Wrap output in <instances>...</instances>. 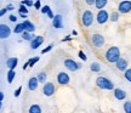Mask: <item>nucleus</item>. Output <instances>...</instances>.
Masks as SVG:
<instances>
[{"mask_svg": "<svg viewBox=\"0 0 131 113\" xmlns=\"http://www.w3.org/2000/svg\"><path fill=\"white\" fill-rule=\"evenodd\" d=\"M23 23H24V27H26V30H28V32H30V33H33V32L35 30V26H34L30 21L26 19Z\"/></svg>", "mask_w": 131, "mask_h": 113, "instance_id": "nucleus-17", "label": "nucleus"}, {"mask_svg": "<svg viewBox=\"0 0 131 113\" xmlns=\"http://www.w3.org/2000/svg\"><path fill=\"white\" fill-rule=\"evenodd\" d=\"M24 30H26V27H24V23L22 22V23H17V26L15 27L14 32L16 34H19V33H23Z\"/></svg>", "mask_w": 131, "mask_h": 113, "instance_id": "nucleus-18", "label": "nucleus"}, {"mask_svg": "<svg viewBox=\"0 0 131 113\" xmlns=\"http://www.w3.org/2000/svg\"><path fill=\"white\" fill-rule=\"evenodd\" d=\"M46 15H47V17H50V18H53V17H55V15H53V12H52L51 10H50V11H49Z\"/></svg>", "mask_w": 131, "mask_h": 113, "instance_id": "nucleus-38", "label": "nucleus"}, {"mask_svg": "<svg viewBox=\"0 0 131 113\" xmlns=\"http://www.w3.org/2000/svg\"><path fill=\"white\" fill-rule=\"evenodd\" d=\"M21 91H22V86H18V88H17V89L15 90V93H14L15 97H18L19 95H21Z\"/></svg>", "mask_w": 131, "mask_h": 113, "instance_id": "nucleus-31", "label": "nucleus"}, {"mask_svg": "<svg viewBox=\"0 0 131 113\" xmlns=\"http://www.w3.org/2000/svg\"><path fill=\"white\" fill-rule=\"evenodd\" d=\"M118 11L120 14L125 15V14H129L131 11V1L130 0H124V1H120L119 5H118Z\"/></svg>", "mask_w": 131, "mask_h": 113, "instance_id": "nucleus-5", "label": "nucleus"}, {"mask_svg": "<svg viewBox=\"0 0 131 113\" xmlns=\"http://www.w3.org/2000/svg\"><path fill=\"white\" fill-rule=\"evenodd\" d=\"M124 111L126 113H131V101H126L124 104Z\"/></svg>", "mask_w": 131, "mask_h": 113, "instance_id": "nucleus-27", "label": "nucleus"}, {"mask_svg": "<svg viewBox=\"0 0 131 113\" xmlns=\"http://www.w3.org/2000/svg\"><path fill=\"white\" fill-rule=\"evenodd\" d=\"M85 1H86L88 5H94L95 3H96V0H85Z\"/></svg>", "mask_w": 131, "mask_h": 113, "instance_id": "nucleus-39", "label": "nucleus"}, {"mask_svg": "<svg viewBox=\"0 0 131 113\" xmlns=\"http://www.w3.org/2000/svg\"><path fill=\"white\" fill-rule=\"evenodd\" d=\"M42 43H44V38H42L41 35H35V37L30 40V49L35 50V49H38V47L41 45Z\"/></svg>", "mask_w": 131, "mask_h": 113, "instance_id": "nucleus-10", "label": "nucleus"}, {"mask_svg": "<svg viewBox=\"0 0 131 113\" xmlns=\"http://www.w3.org/2000/svg\"><path fill=\"white\" fill-rule=\"evenodd\" d=\"M69 75L67 74L66 72H60L58 74H57V81H58V84L61 85H67L69 83Z\"/></svg>", "mask_w": 131, "mask_h": 113, "instance_id": "nucleus-11", "label": "nucleus"}, {"mask_svg": "<svg viewBox=\"0 0 131 113\" xmlns=\"http://www.w3.org/2000/svg\"><path fill=\"white\" fill-rule=\"evenodd\" d=\"M17 63H18V58L17 57H10V58L6 60V66H7L9 69H15Z\"/></svg>", "mask_w": 131, "mask_h": 113, "instance_id": "nucleus-15", "label": "nucleus"}, {"mask_svg": "<svg viewBox=\"0 0 131 113\" xmlns=\"http://www.w3.org/2000/svg\"><path fill=\"white\" fill-rule=\"evenodd\" d=\"M39 79H38V77L35 78V77H32L30 79L28 80V89L29 90H37L38 86H39Z\"/></svg>", "mask_w": 131, "mask_h": 113, "instance_id": "nucleus-14", "label": "nucleus"}, {"mask_svg": "<svg viewBox=\"0 0 131 113\" xmlns=\"http://www.w3.org/2000/svg\"><path fill=\"white\" fill-rule=\"evenodd\" d=\"M81 22L85 27H90L91 24L94 23V15L90 10H85L83 15H81Z\"/></svg>", "mask_w": 131, "mask_h": 113, "instance_id": "nucleus-3", "label": "nucleus"}, {"mask_svg": "<svg viewBox=\"0 0 131 113\" xmlns=\"http://www.w3.org/2000/svg\"><path fill=\"white\" fill-rule=\"evenodd\" d=\"M52 26L55 28H62L63 27V16L62 15H56L53 18H52Z\"/></svg>", "mask_w": 131, "mask_h": 113, "instance_id": "nucleus-12", "label": "nucleus"}, {"mask_svg": "<svg viewBox=\"0 0 131 113\" xmlns=\"http://www.w3.org/2000/svg\"><path fill=\"white\" fill-rule=\"evenodd\" d=\"M40 11H41L42 14H47V12L50 11V6H49V5H45L44 7H41V10H40Z\"/></svg>", "mask_w": 131, "mask_h": 113, "instance_id": "nucleus-32", "label": "nucleus"}, {"mask_svg": "<svg viewBox=\"0 0 131 113\" xmlns=\"http://www.w3.org/2000/svg\"><path fill=\"white\" fill-rule=\"evenodd\" d=\"M79 57L83 61H86V60H88V57H86V55L84 54V51H79Z\"/></svg>", "mask_w": 131, "mask_h": 113, "instance_id": "nucleus-35", "label": "nucleus"}, {"mask_svg": "<svg viewBox=\"0 0 131 113\" xmlns=\"http://www.w3.org/2000/svg\"><path fill=\"white\" fill-rule=\"evenodd\" d=\"M127 65H129V63H127V61L126 60H125V58H122V57H120V58H119V60H118L117 62H115V66H117V68L118 69H119V71H126L127 69Z\"/></svg>", "mask_w": 131, "mask_h": 113, "instance_id": "nucleus-13", "label": "nucleus"}, {"mask_svg": "<svg viewBox=\"0 0 131 113\" xmlns=\"http://www.w3.org/2000/svg\"><path fill=\"white\" fill-rule=\"evenodd\" d=\"M55 91H56V88H55V84L53 83H45L44 84V88H42V94L47 96V97H50L52 95L55 94Z\"/></svg>", "mask_w": 131, "mask_h": 113, "instance_id": "nucleus-7", "label": "nucleus"}, {"mask_svg": "<svg viewBox=\"0 0 131 113\" xmlns=\"http://www.w3.org/2000/svg\"><path fill=\"white\" fill-rule=\"evenodd\" d=\"M114 97L117 100H124L126 97V93L123 89H114Z\"/></svg>", "mask_w": 131, "mask_h": 113, "instance_id": "nucleus-16", "label": "nucleus"}, {"mask_svg": "<svg viewBox=\"0 0 131 113\" xmlns=\"http://www.w3.org/2000/svg\"><path fill=\"white\" fill-rule=\"evenodd\" d=\"M106 60H107L109 63H115V62L120 58V50L118 49L117 46H111L106 51Z\"/></svg>", "mask_w": 131, "mask_h": 113, "instance_id": "nucleus-1", "label": "nucleus"}, {"mask_svg": "<svg viewBox=\"0 0 131 113\" xmlns=\"http://www.w3.org/2000/svg\"><path fill=\"white\" fill-rule=\"evenodd\" d=\"M52 47H53V44H50L49 46H47V47H45V49L42 50V51H41V54H45V52H49V51H50V50H51V49H52Z\"/></svg>", "mask_w": 131, "mask_h": 113, "instance_id": "nucleus-34", "label": "nucleus"}, {"mask_svg": "<svg viewBox=\"0 0 131 113\" xmlns=\"http://www.w3.org/2000/svg\"><path fill=\"white\" fill-rule=\"evenodd\" d=\"M34 7H35V10H41V4H40L39 0H37V1L34 3Z\"/></svg>", "mask_w": 131, "mask_h": 113, "instance_id": "nucleus-33", "label": "nucleus"}, {"mask_svg": "<svg viewBox=\"0 0 131 113\" xmlns=\"http://www.w3.org/2000/svg\"><path fill=\"white\" fill-rule=\"evenodd\" d=\"M77 34H78V32H77V30H74V29H73V30H72V35H77Z\"/></svg>", "mask_w": 131, "mask_h": 113, "instance_id": "nucleus-44", "label": "nucleus"}, {"mask_svg": "<svg viewBox=\"0 0 131 113\" xmlns=\"http://www.w3.org/2000/svg\"><path fill=\"white\" fill-rule=\"evenodd\" d=\"M21 3L24 5H27V6H34V3H33L32 0H22Z\"/></svg>", "mask_w": 131, "mask_h": 113, "instance_id": "nucleus-30", "label": "nucleus"}, {"mask_svg": "<svg viewBox=\"0 0 131 113\" xmlns=\"http://www.w3.org/2000/svg\"><path fill=\"white\" fill-rule=\"evenodd\" d=\"M9 19L11 22H17V16H15V15H10Z\"/></svg>", "mask_w": 131, "mask_h": 113, "instance_id": "nucleus-36", "label": "nucleus"}, {"mask_svg": "<svg viewBox=\"0 0 131 113\" xmlns=\"http://www.w3.org/2000/svg\"><path fill=\"white\" fill-rule=\"evenodd\" d=\"M11 35V29L7 24L5 23H1L0 24V38L1 39H6Z\"/></svg>", "mask_w": 131, "mask_h": 113, "instance_id": "nucleus-9", "label": "nucleus"}, {"mask_svg": "<svg viewBox=\"0 0 131 113\" xmlns=\"http://www.w3.org/2000/svg\"><path fill=\"white\" fill-rule=\"evenodd\" d=\"M39 58H40L39 56H35V57H33V58H29V60H28V62H29V67H33V66H34V65H35V63H37V62L39 61Z\"/></svg>", "mask_w": 131, "mask_h": 113, "instance_id": "nucleus-28", "label": "nucleus"}, {"mask_svg": "<svg viewBox=\"0 0 131 113\" xmlns=\"http://www.w3.org/2000/svg\"><path fill=\"white\" fill-rule=\"evenodd\" d=\"M7 11H9V10H7V7H5V9H3V10H1V11H0V16L3 17V16H4V15L6 14Z\"/></svg>", "mask_w": 131, "mask_h": 113, "instance_id": "nucleus-37", "label": "nucleus"}, {"mask_svg": "<svg viewBox=\"0 0 131 113\" xmlns=\"http://www.w3.org/2000/svg\"><path fill=\"white\" fill-rule=\"evenodd\" d=\"M23 35H22V39H24V40H32L33 38L35 37L33 33H30V32H28V30H24L23 33Z\"/></svg>", "mask_w": 131, "mask_h": 113, "instance_id": "nucleus-22", "label": "nucleus"}, {"mask_svg": "<svg viewBox=\"0 0 131 113\" xmlns=\"http://www.w3.org/2000/svg\"><path fill=\"white\" fill-rule=\"evenodd\" d=\"M124 77H125V79H126L127 81H130V83H131V68H130V69H126V71H125V73H124Z\"/></svg>", "mask_w": 131, "mask_h": 113, "instance_id": "nucleus-29", "label": "nucleus"}, {"mask_svg": "<svg viewBox=\"0 0 131 113\" xmlns=\"http://www.w3.org/2000/svg\"><path fill=\"white\" fill-rule=\"evenodd\" d=\"M27 67H29V62H26V63L23 65V69H24V71H26V68H27Z\"/></svg>", "mask_w": 131, "mask_h": 113, "instance_id": "nucleus-41", "label": "nucleus"}, {"mask_svg": "<svg viewBox=\"0 0 131 113\" xmlns=\"http://www.w3.org/2000/svg\"><path fill=\"white\" fill-rule=\"evenodd\" d=\"M119 14H120L119 11H118V12L113 11L112 15H111V17H109V18H111V21H112V22H117L118 19H119Z\"/></svg>", "mask_w": 131, "mask_h": 113, "instance_id": "nucleus-26", "label": "nucleus"}, {"mask_svg": "<svg viewBox=\"0 0 131 113\" xmlns=\"http://www.w3.org/2000/svg\"><path fill=\"white\" fill-rule=\"evenodd\" d=\"M6 7H7V10H9V11H11V10H14V9H15L14 5H12V4H9L7 6H6Z\"/></svg>", "mask_w": 131, "mask_h": 113, "instance_id": "nucleus-40", "label": "nucleus"}, {"mask_svg": "<svg viewBox=\"0 0 131 113\" xmlns=\"http://www.w3.org/2000/svg\"><path fill=\"white\" fill-rule=\"evenodd\" d=\"M109 17H111V16L108 15V12L104 9L100 10V11H98V14L96 15V19H97L98 24H104L108 19H109Z\"/></svg>", "mask_w": 131, "mask_h": 113, "instance_id": "nucleus-6", "label": "nucleus"}, {"mask_svg": "<svg viewBox=\"0 0 131 113\" xmlns=\"http://www.w3.org/2000/svg\"><path fill=\"white\" fill-rule=\"evenodd\" d=\"M63 63H64V67H66V68H67V69H69L70 72L78 71L80 67H81V65H80V63L75 62L74 60H72V58H66Z\"/></svg>", "mask_w": 131, "mask_h": 113, "instance_id": "nucleus-4", "label": "nucleus"}, {"mask_svg": "<svg viewBox=\"0 0 131 113\" xmlns=\"http://www.w3.org/2000/svg\"><path fill=\"white\" fill-rule=\"evenodd\" d=\"M96 85L100 89L103 90H113L114 89V84L109 79H107L106 77H98L96 79Z\"/></svg>", "mask_w": 131, "mask_h": 113, "instance_id": "nucleus-2", "label": "nucleus"}, {"mask_svg": "<svg viewBox=\"0 0 131 113\" xmlns=\"http://www.w3.org/2000/svg\"><path fill=\"white\" fill-rule=\"evenodd\" d=\"M46 73L45 72H41V73H39L38 74V79H39V81L40 83H42V84H45V81H46Z\"/></svg>", "mask_w": 131, "mask_h": 113, "instance_id": "nucleus-25", "label": "nucleus"}, {"mask_svg": "<svg viewBox=\"0 0 131 113\" xmlns=\"http://www.w3.org/2000/svg\"><path fill=\"white\" fill-rule=\"evenodd\" d=\"M90 69L92 72H100L101 71V65H100L98 62H92V63L90 65Z\"/></svg>", "mask_w": 131, "mask_h": 113, "instance_id": "nucleus-21", "label": "nucleus"}, {"mask_svg": "<svg viewBox=\"0 0 131 113\" xmlns=\"http://www.w3.org/2000/svg\"><path fill=\"white\" fill-rule=\"evenodd\" d=\"M68 40H70V37H66L62 39V42H68Z\"/></svg>", "mask_w": 131, "mask_h": 113, "instance_id": "nucleus-42", "label": "nucleus"}, {"mask_svg": "<svg viewBox=\"0 0 131 113\" xmlns=\"http://www.w3.org/2000/svg\"><path fill=\"white\" fill-rule=\"evenodd\" d=\"M29 113H41V108L39 105H32L29 107Z\"/></svg>", "mask_w": 131, "mask_h": 113, "instance_id": "nucleus-20", "label": "nucleus"}, {"mask_svg": "<svg viewBox=\"0 0 131 113\" xmlns=\"http://www.w3.org/2000/svg\"><path fill=\"white\" fill-rule=\"evenodd\" d=\"M108 0H96V3H95V5H96V7H97L98 10H102L106 5H107Z\"/></svg>", "mask_w": 131, "mask_h": 113, "instance_id": "nucleus-19", "label": "nucleus"}, {"mask_svg": "<svg viewBox=\"0 0 131 113\" xmlns=\"http://www.w3.org/2000/svg\"><path fill=\"white\" fill-rule=\"evenodd\" d=\"M91 42L94 44L95 47H102L104 45V38L103 35L101 34H92V37H91Z\"/></svg>", "mask_w": 131, "mask_h": 113, "instance_id": "nucleus-8", "label": "nucleus"}, {"mask_svg": "<svg viewBox=\"0 0 131 113\" xmlns=\"http://www.w3.org/2000/svg\"><path fill=\"white\" fill-rule=\"evenodd\" d=\"M15 75H16V71L15 69H9V72H7V81L9 83H12Z\"/></svg>", "mask_w": 131, "mask_h": 113, "instance_id": "nucleus-23", "label": "nucleus"}, {"mask_svg": "<svg viewBox=\"0 0 131 113\" xmlns=\"http://www.w3.org/2000/svg\"><path fill=\"white\" fill-rule=\"evenodd\" d=\"M18 14L28 15V7H27V5L24 6V4H22V3H21V5H19V9H18Z\"/></svg>", "mask_w": 131, "mask_h": 113, "instance_id": "nucleus-24", "label": "nucleus"}, {"mask_svg": "<svg viewBox=\"0 0 131 113\" xmlns=\"http://www.w3.org/2000/svg\"><path fill=\"white\" fill-rule=\"evenodd\" d=\"M0 100H1V101L4 100V93H3V91H0Z\"/></svg>", "mask_w": 131, "mask_h": 113, "instance_id": "nucleus-43", "label": "nucleus"}]
</instances>
